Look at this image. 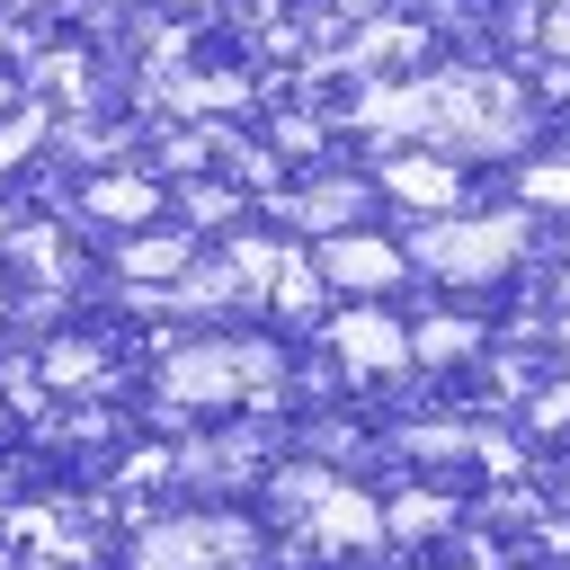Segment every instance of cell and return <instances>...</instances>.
<instances>
[{
    "label": "cell",
    "mask_w": 570,
    "mask_h": 570,
    "mask_svg": "<svg viewBox=\"0 0 570 570\" xmlns=\"http://www.w3.org/2000/svg\"><path fill=\"white\" fill-rule=\"evenodd\" d=\"M508 240H517L508 223H445V232H428V240H419V258H428L436 276H454V285H463V276H490V267L508 258Z\"/></svg>",
    "instance_id": "1"
},
{
    "label": "cell",
    "mask_w": 570,
    "mask_h": 570,
    "mask_svg": "<svg viewBox=\"0 0 570 570\" xmlns=\"http://www.w3.org/2000/svg\"><path fill=\"white\" fill-rule=\"evenodd\" d=\"M321 267H330V285H347V294H383L392 276H401V249H383V240H330L321 249Z\"/></svg>",
    "instance_id": "2"
},
{
    "label": "cell",
    "mask_w": 570,
    "mask_h": 570,
    "mask_svg": "<svg viewBox=\"0 0 570 570\" xmlns=\"http://www.w3.org/2000/svg\"><path fill=\"white\" fill-rule=\"evenodd\" d=\"M338 356L347 365H392L401 356V330L392 321H338Z\"/></svg>",
    "instance_id": "3"
}]
</instances>
